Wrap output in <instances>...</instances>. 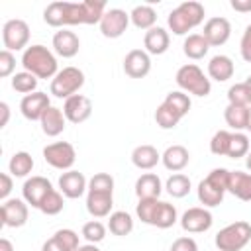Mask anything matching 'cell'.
<instances>
[{"mask_svg":"<svg viewBox=\"0 0 251 251\" xmlns=\"http://www.w3.org/2000/svg\"><path fill=\"white\" fill-rule=\"evenodd\" d=\"M53 49L59 57L63 59H71L78 53L80 49V39L75 31H69V29H61L53 35Z\"/></svg>","mask_w":251,"mask_h":251,"instance_id":"obj_18","label":"cell"},{"mask_svg":"<svg viewBox=\"0 0 251 251\" xmlns=\"http://www.w3.org/2000/svg\"><path fill=\"white\" fill-rule=\"evenodd\" d=\"M12 88L20 94H31L35 92L37 88V76L27 73V71H22V73H16L12 76Z\"/></svg>","mask_w":251,"mask_h":251,"instance_id":"obj_36","label":"cell"},{"mask_svg":"<svg viewBox=\"0 0 251 251\" xmlns=\"http://www.w3.org/2000/svg\"><path fill=\"white\" fill-rule=\"evenodd\" d=\"M108 229L118 237H126L133 231V218L124 210L112 212L110 220H108Z\"/></svg>","mask_w":251,"mask_h":251,"instance_id":"obj_29","label":"cell"},{"mask_svg":"<svg viewBox=\"0 0 251 251\" xmlns=\"http://www.w3.org/2000/svg\"><path fill=\"white\" fill-rule=\"evenodd\" d=\"M247 153H249V137L241 131H231L227 157L239 159V157H247Z\"/></svg>","mask_w":251,"mask_h":251,"instance_id":"obj_38","label":"cell"},{"mask_svg":"<svg viewBox=\"0 0 251 251\" xmlns=\"http://www.w3.org/2000/svg\"><path fill=\"white\" fill-rule=\"evenodd\" d=\"M12 192V176L8 173H2L0 175V198L2 200H8V194Z\"/></svg>","mask_w":251,"mask_h":251,"instance_id":"obj_50","label":"cell"},{"mask_svg":"<svg viewBox=\"0 0 251 251\" xmlns=\"http://www.w3.org/2000/svg\"><path fill=\"white\" fill-rule=\"evenodd\" d=\"M233 71H235V65L227 55H214L208 63V75L218 82H226L227 78H231Z\"/></svg>","mask_w":251,"mask_h":251,"instance_id":"obj_24","label":"cell"},{"mask_svg":"<svg viewBox=\"0 0 251 251\" xmlns=\"http://www.w3.org/2000/svg\"><path fill=\"white\" fill-rule=\"evenodd\" d=\"M182 118L176 114V112H173L167 104H159L157 106V110H155V122H157V126L161 127V129H173V127H176L178 126V122H180Z\"/></svg>","mask_w":251,"mask_h":251,"instance_id":"obj_37","label":"cell"},{"mask_svg":"<svg viewBox=\"0 0 251 251\" xmlns=\"http://www.w3.org/2000/svg\"><path fill=\"white\" fill-rule=\"evenodd\" d=\"M159 161H161L159 151H157L153 145H149V143L137 145V147L131 151V163H133L137 169H141V171H149V169H153Z\"/></svg>","mask_w":251,"mask_h":251,"instance_id":"obj_25","label":"cell"},{"mask_svg":"<svg viewBox=\"0 0 251 251\" xmlns=\"http://www.w3.org/2000/svg\"><path fill=\"white\" fill-rule=\"evenodd\" d=\"M247 114H249V106H235V104H227V108L224 110L226 124H227L231 129H235V131L247 129Z\"/></svg>","mask_w":251,"mask_h":251,"instance_id":"obj_30","label":"cell"},{"mask_svg":"<svg viewBox=\"0 0 251 251\" xmlns=\"http://www.w3.org/2000/svg\"><path fill=\"white\" fill-rule=\"evenodd\" d=\"M49 106H51L49 96L45 92H39V90H35L31 94H25L22 98V102H20V110H22L24 118L25 120H31V122H35V120L39 122L41 116L45 114V110Z\"/></svg>","mask_w":251,"mask_h":251,"instance_id":"obj_16","label":"cell"},{"mask_svg":"<svg viewBox=\"0 0 251 251\" xmlns=\"http://www.w3.org/2000/svg\"><path fill=\"white\" fill-rule=\"evenodd\" d=\"M245 84H247V86H249V90H251V75L245 78Z\"/></svg>","mask_w":251,"mask_h":251,"instance_id":"obj_58","label":"cell"},{"mask_svg":"<svg viewBox=\"0 0 251 251\" xmlns=\"http://www.w3.org/2000/svg\"><path fill=\"white\" fill-rule=\"evenodd\" d=\"M202 35L206 37V41L210 43V47H220L224 45L229 35H231V24L229 20L222 18V16H214L204 24V31Z\"/></svg>","mask_w":251,"mask_h":251,"instance_id":"obj_14","label":"cell"},{"mask_svg":"<svg viewBox=\"0 0 251 251\" xmlns=\"http://www.w3.org/2000/svg\"><path fill=\"white\" fill-rule=\"evenodd\" d=\"M39 124H41V131H43L45 135H49V137H57L59 133L65 131L67 118H65V114H63L61 108L49 106V108L45 110V114L41 116Z\"/></svg>","mask_w":251,"mask_h":251,"instance_id":"obj_19","label":"cell"},{"mask_svg":"<svg viewBox=\"0 0 251 251\" xmlns=\"http://www.w3.org/2000/svg\"><path fill=\"white\" fill-rule=\"evenodd\" d=\"M129 14L126 10H120V8H110L104 12L102 20H100V31L104 37L108 39H116V37H122L124 31L127 29L129 25Z\"/></svg>","mask_w":251,"mask_h":251,"instance_id":"obj_9","label":"cell"},{"mask_svg":"<svg viewBox=\"0 0 251 251\" xmlns=\"http://www.w3.org/2000/svg\"><path fill=\"white\" fill-rule=\"evenodd\" d=\"M63 208H65L63 194H61V190H55V188L45 196V200H43L41 206H39V210H41L45 216H57Z\"/></svg>","mask_w":251,"mask_h":251,"instance_id":"obj_39","label":"cell"},{"mask_svg":"<svg viewBox=\"0 0 251 251\" xmlns=\"http://www.w3.org/2000/svg\"><path fill=\"white\" fill-rule=\"evenodd\" d=\"M165 188L173 198H184L190 192V178L186 175H182V173H176V175L167 178Z\"/></svg>","mask_w":251,"mask_h":251,"instance_id":"obj_35","label":"cell"},{"mask_svg":"<svg viewBox=\"0 0 251 251\" xmlns=\"http://www.w3.org/2000/svg\"><path fill=\"white\" fill-rule=\"evenodd\" d=\"M171 251H198V243L192 237L184 235V237H178V239L173 241Z\"/></svg>","mask_w":251,"mask_h":251,"instance_id":"obj_48","label":"cell"},{"mask_svg":"<svg viewBox=\"0 0 251 251\" xmlns=\"http://www.w3.org/2000/svg\"><path fill=\"white\" fill-rule=\"evenodd\" d=\"M0 112H2V120H0V127H4L10 120V106L6 102H0Z\"/></svg>","mask_w":251,"mask_h":251,"instance_id":"obj_52","label":"cell"},{"mask_svg":"<svg viewBox=\"0 0 251 251\" xmlns=\"http://www.w3.org/2000/svg\"><path fill=\"white\" fill-rule=\"evenodd\" d=\"M212 214L208 208L204 206H194V208H188L182 218H180V227L188 233H202V231H208L212 227Z\"/></svg>","mask_w":251,"mask_h":251,"instance_id":"obj_11","label":"cell"},{"mask_svg":"<svg viewBox=\"0 0 251 251\" xmlns=\"http://www.w3.org/2000/svg\"><path fill=\"white\" fill-rule=\"evenodd\" d=\"M227 169H214L204 180L198 184V200L204 204V208L220 206L224 200V194L227 192Z\"/></svg>","mask_w":251,"mask_h":251,"instance_id":"obj_3","label":"cell"},{"mask_svg":"<svg viewBox=\"0 0 251 251\" xmlns=\"http://www.w3.org/2000/svg\"><path fill=\"white\" fill-rule=\"evenodd\" d=\"M239 51H241V57H243V61L251 63V24L245 27V31H243V35H241Z\"/></svg>","mask_w":251,"mask_h":251,"instance_id":"obj_49","label":"cell"},{"mask_svg":"<svg viewBox=\"0 0 251 251\" xmlns=\"http://www.w3.org/2000/svg\"><path fill=\"white\" fill-rule=\"evenodd\" d=\"M43 159L47 165L59 171H71L76 161V151L69 141H55L43 149Z\"/></svg>","mask_w":251,"mask_h":251,"instance_id":"obj_7","label":"cell"},{"mask_svg":"<svg viewBox=\"0 0 251 251\" xmlns=\"http://www.w3.org/2000/svg\"><path fill=\"white\" fill-rule=\"evenodd\" d=\"M161 161H163L165 169H169V171H173V173H178V171H182V169L188 165L190 153H188V149H186L184 145H171V147H167L165 153L161 155Z\"/></svg>","mask_w":251,"mask_h":251,"instance_id":"obj_23","label":"cell"},{"mask_svg":"<svg viewBox=\"0 0 251 251\" xmlns=\"http://www.w3.org/2000/svg\"><path fill=\"white\" fill-rule=\"evenodd\" d=\"M80 6H82V18H84L86 25L100 24V20L106 12V2L104 0H82Z\"/></svg>","mask_w":251,"mask_h":251,"instance_id":"obj_34","label":"cell"},{"mask_svg":"<svg viewBox=\"0 0 251 251\" xmlns=\"http://www.w3.org/2000/svg\"><path fill=\"white\" fill-rule=\"evenodd\" d=\"M8 169L12 173V176H27L33 169V159L27 151H18L12 155L10 163H8Z\"/></svg>","mask_w":251,"mask_h":251,"instance_id":"obj_33","label":"cell"},{"mask_svg":"<svg viewBox=\"0 0 251 251\" xmlns=\"http://www.w3.org/2000/svg\"><path fill=\"white\" fill-rule=\"evenodd\" d=\"M247 131H251V106H249V114H247Z\"/></svg>","mask_w":251,"mask_h":251,"instance_id":"obj_56","label":"cell"},{"mask_svg":"<svg viewBox=\"0 0 251 251\" xmlns=\"http://www.w3.org/2000/svg\"><path fill=\"white\" fill-rule=\"evenodd\" d=\"M204 14L206 12H204V6L200 2H194V0L182 2L175 10H171V14L167 18L169 29L175 35H184L204 22Z\"/></svg>","mask_w":251,"mask_h":251,"instance_id":"obj_1","label":"cell"},{"mask_svg":"<svg viewBox=\"0 0 251 251\" xmlns=\"http://www.w3.org/2000/svg\"><path fill=\"white\" fill-rule=\"evenodd\" d=\"M53 239L65 249V251H76L80 245H78V235H76V231H73V229H57L55 231V235H53Z\"/></svg>","mask_w":251,"mask_h":251,"instance_id":"obj_45","label":"cell"},{"mask_svg":"<svg viewBox=\"0 0 251 251\" xmlns=\"http://www.w3.org/2000/svg\"><path fill=\"white\" fill-rule=\"evenodd\" d=\"M76 251H100V249L96 247V243H86V245H80Z\"/></svg>","mask_w":251,"mask_h":251,"instance_id":"obj_55","label":"cell"},{"mask_svg":"<svg viewBox=\"0 0 251 251\" xmlns=\"http://www.w3.org/2000/svg\"><path fill=\"white\" fill-rule=\"evenodd\" d=\"M227 100H229V104H235V106H251V90L245 84V80L229 86Z\"/></svg>","mask_w":251,"mask_h":251,"instance_id":"obj_40","label":"cell"},{"mask_svg":"<svg viewBox=\"0 0 251 251\" xmlns=\"http://www.w3.org/2000/svg\"><path fill=\"white\" fill-rule=\"evenodd\" d=\"M227 192L243 202H251V173L229 171L227 176Z\"/></svg>","mask_w":251,"mask_h":251,"instance_id":"obj_20","label":"cell"},{"mask_svg":"<svg viewBox=\"0 0 251 251\" xmlns=\"http://www.w3.org/2000/svg\"><path fill=\"white\" fill-rule=\"evenodd\" d=\"M88 192H114V178L108 173H96L88 180Z\"/></svg>","mask_w":251,"mask_h":251,"instance_id":"obj_44","label":"cell"},{"mask_svg":"<svg viewBox=\"0 0 251 251\" xmlns=\"http://www.w3.org/2000/svg\"><path fill=\"white\" fill-rule=\"evenodd\" d=\"M41 251H65V249H63V247H61V245H59V243H57V241L51 237V239H47V241L43 243Z\"/></svg>","mask_w":251,"mask_h":251,"instance_id":"obj_53","label":"cell"},{"mask_svg":"<svg viewBox=\"0 0 251 251\" xmlns=\"http://www.w3.org/2000/svg\"><path fill=\"white\" fill-rule=\"evenodd\" d=\"M229 139H231V131L227 129H218L212 139H210V151L218 157H227V149H229Z\"/></svg>","mask_w":251,"mask_h":251,"instance_id":"obj_41","label":"cell"},{"mask_svg":"<svg viewBox=\"0 0 251 251\" xmlns=\"http://www.w3.org/2000/svg\"><path fill=\"white\" fill-rule=\"evenodd\" d=\"M59 190H61L63 196L75 200V198H80L88 190V180L82 173L71 169V171H67L59 176Z\"/></svg>","mask_w":251,"mask_h":251,"instance_id":"obj_17","label":"cell"},{"mask_svg":"<svg viewBox=\"0 0 251 251\" xmlns=\"http://www.w3.org/2000/svg\"><path fill=\"white\" fill-rule=\"evenodd\" d=\"M84 84V73L78 67H65L51 78V94L55 98H71L75 96Z\"/></svg>","mask_w":251,"mask_h":251,"instance_id":"obj_6","label":"cell"},{"mask_svg":"<svg viewBox=\"0 0 251 251\" xmlns=\"http://www.w3.org/2000/svg\"><path fill=\"white\" fill-rule=\"evenodd\" d=\"M176 220H178V218H176V208H175L173 204H169V202L159 200L151 226L161 227V229H167V227L175 226V224H176Z\"/></svg>","mask_w":251,"mask_h":251,"instance_id":"obj_31","label":"cell"},{"mask_svg":"<svg viewBox=\"0 0 251 251\" xmlns=\"http://www.w3.org/2000/svg\"><path fill=\"white\" fill-rule=\"evenodd\" d=\"M27 216H29L27 202L22 198H8L0 206L2 224L8 227H22L27 222Z\"/></svg>","mask_w":251,"mask_h":251,"instance_id":"obj_10","label":"cell"},{"mask_svg":"<svg viewBox=\"0 0 251 251\" xmlns=\"http://www.w3.org/2000/svg\"><path fill=\"white\" fill-rule=\"evenodd\" d=\"M63 24L65 25H80V24H84L80 2H65L63 4Z\"/></svg>","mask_w":251,"mask_h":251,"instance_id":"obj_42","label":"cell"},{"mask_svg":"<svg viewBox=\"0 0 251 251\" xmlns=\"http://www.w3.org/2000/svg\"><path fill=\"white\" fill-rule=\"evenodd\" d=\"M2 41H4V49L8 51H20V49H27V41H29V25L24 20H8L2 27Z\"/></svg>","mask_w":251,"mask_h":251,"instance_id":"obj_8","label":"cell"},{"mask_svg":"<svg viewBox=\"0 0 251 251\" xmlns=\"http://www.w3.org/2000/svg\"><path fill=\"white\" fill-rule=\"evenodd\" d=\"M176 84L180 86L182 92H188V94H194V96H208L210 90H212V84H210V78L204 75V71L194 65V63H188V65H182L178 71H176V76H175Z\"/></svg>","mask_w":251,"mask_h":251,"instance_id":"obj_4","label":"cell"},{"mask_svg":"<svg viewBox=\"0 0 251 251\" xmlns=\"http://www.w3.org/2000/svg\"><path fill=\"white\" fill-rule=\"evenodd\" d=\"M82 237L88 243H100L106 237V226L98 220H90L82 226Z\"/></svg>","mask_w":251,"mask_h":251,"instance_id":"obj_43","label":"cell"},{"mask_svg":"<svg viewBox=\"0 0 251 251\" xmlns=\"http://www.w3.org/2000/svg\"><path fill=\"white\" fill-rule=\"evenodd\" d=\"M161 192H163V184L155 173H143L135 180V194L139 200L141 198H159Z\"/></svg>","mask_w":251,"mask_h":251,"instance_id":"obj_26","label":"cell"},{"mask_svg":"<svg viewBox=\"0 0 251 251\" xmlns=\"http://www.w3.org/2000/svg\"><path fill=\"white\" fill-rule=\"evenodd\" d=\"M229 6H231L235 12H241V14L251 12V0H231Z\"/></svg>","mask_w":251,"mask_h":251,"instance_id":"obj_51","label":"cell"},{"mask_svg":"<svg viewBox=\"0 0 251 251\" xmlns=\"http://www.w3.org/2000/svg\"><path fill=\"white\" fill-rule=\"evenodd\" d=\"M53 190V184L49 178L45 176H31L24 182L22 186V194H24V200L31 206V208H37L41 206V202L45 200V196Z\"/></svg>","mask_w":251,"mask_h":251,"instance_id":"obj_12","label":"cell"},{"mask_svg":"<svg viewBox=\"0 0 251 251\" xmlns=\"http://www.w3.org/2000/svg\"><path fill=\"white\" fill-rule=\"evenodd\" d=\"M22 65L24 71L35 75L37 78H53L59 73L55 55L43 45H29L27 49H24Z\"/></svg>","mask_w":251,"mask_h":251,"instance_id":"obj_2","label":"cell"},{"mask_svg":"<svg viewBox=\"0 0 251 251\" xmlns=\"http://www.w3.org/2000/svg\"><path fill=\"white\" fill-rule=\"evenodd\" d=\"M208 49H210V43L206 41V37H204L202 33H190V35L184 39V43H182L184 55H186L188 59H194V61L202 59V57L208 53Z\"/></svg>","mask_w":251,"mask_h":251,"instance_id":"obj_28","label":"cell"},{"mask_svg":"<svg viewBox=\"0 0 251 251\" xmlns=\"http://www.w3.org/2000/svg\"><path fill=\"white\" fill-rule=\"evenodd\" d=\"M245 165H247V169L251 171V151L247 153V159H245Z\"/></svg>","mask_w":251,"mask_h":251,"instance_id":"obj_57","label":"cell"},{"mask_svg":"<svg viewBox=\"0 0 251 251\" xmlns=\"http://www.w3.org/2000/svg\"><path fill=\"white\" fill-rule=\"evenodd\" d=\"M0 251H14L12 241H10V239H6V237H2V239H0Z\"/></svg>","mask_w":251,"mask_h":251,"instance_id":"obj_54","label":"cell"},{"mask_svg":"<svg viewBox=\"0 0 251 251\" xmlns=\"http://www.w3.org/2000/svg\"><path fill=\"white\" fill-rule=\"evenodd\" d=\"M63 114H65L67 122H71V124H82L92 114V102L84 94H75V96H71V98L65 100Z\"/></svg>","mask_w":251,"mask_h":251,"instance_id":"obj_13","label":"cell"},{"mask_svg":"<svg viewBox=\"0 0 251 251\" xmlns=\"http://www.w3.org/2000/svg\"><path fill=\"white\" fill-rule=\"evenodd\" d=\"M112 206H114V198L110 192H88L86 194V210L92 218L110 216Z\"/></svg>","mask_w":251,"mask_h":251,"instance_id":"obj_21","label":"cell"},{"mask_svg":"<svg viewBox=\"0 0 251 251\" xmlns=\"http://www.w3.org/2000/svg\"><path fill=\"white\" fill-rule=\"evenodd\" d=\"M14 69H16V57H14V53L8 51V49H2L0 51V76L2 78L10 76L14 73Z\"/></svg>","mask_w":251,"mask_h":251,"instance_id":"obj_47","label":"cell"},{"mask_svg":"<svg viewBox=\"0 0 251 251\" xmlns=\"http://www.w3.org/2000/svg\"><path fill=\"white\" fill-rule=\"evenodd\" d=\"M251 241V224L237 220L216 233V247L220 251H241Z\"/></svg>","mask_w":251,"mask_h":251,"instance_id":"obj_5","label":"cell"},{"mask_svg":"<svg viewBox=\"0 0 251 251\" xmlns=\"http://www.w3.org/2000/svg\"><path fill=\"white\" fill-rule=\"evenodd\" d=\"M63 4L65 2H51L45 10H43V20L45 24H49L51 27H63Z\"/></svg>","mask_w":251,"mask_h":251,"instance_id":"obj_46","label":"cell"},{"mask_svg":"<svg viewBox=\"0 0 251 251\" xmlns=\"http://www.w3.org/2000/svg\"><path fill=\"white\" fill-rule=\"evenodd\" d=\"M163 104H167V106H169L173 112H176L180 118H184V116L190 112V106H192L190 96H188L186 92H182V90H173V92H169V94L165 96Z\"/></svg>","mask_w":251,"mask_h":251,"instance_id":"obj_32","label":"cell"},{"mask_svg":"<svg viewBox=\"0 0 251 251\" xmlns=\"http://www.w3.org/2000/svg\"><path fill=\"white\" fill-rule=\"evenodd\" d=\"M169 43H171V37H169L167 29L157 25V27H151L149 31H145L143 45L149 55H163L169 49Z\"/></svg>","mask_w":251,"mask_h":251,"instance_id":"obj_22","label":"cell"},{"mask_svg":"<svg viewBox=\"0 0 251 251\" xmlns=\"http://www.w3.org/2000/svg\"><path fill=\"white\" fill-rule=\"evenodd\" d=\"M151 71V57L145 49H131L124 57V73L131 78H143Z\"/></svg>","mask_w":251,"mask_h":251,"instance_id":"obj_15","label":"cell"},{"mask_svg":"<svg viewBox=\"0 0 251 251\" xmlns=\"http://www.w3.org/2000/svg\"><path fill=\"white\" fill-rule=\"evenodd\" d=\"M129 20L131 24L137 27V29H151L155 27V22H157V12L153 10V6L149 4H139L135 6L131 12H129Z\"/></svg>","mask_w":251,"mask_h":251,"instance_id":"obj_27","label":"cell"}]
</instances>
